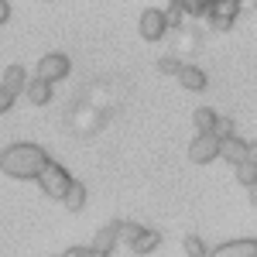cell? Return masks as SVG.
<instances>
[{
    "mask_svg": "<svg viewBox=\"0 0 257 257\" xmlns=\"http://www.w3.org/2000/svg\"><path fill=\"white\" fill-rule=\"evenodd\" d=\"M24 96L31 99L35 106H45L48 99H52V82H45V79H28V86H24Z\"/></svg>",
    "mask_w": 257,
    "mask_h": 257,
    "instance_id": "obj_13",
    "label": "cell"
},
{
    "mask_svg": "<svg viewBox=\"0 0 257 257\" xmlns=\"http://www.w3.org/2000/svg\"><path fill=\"white\" fill-rule=\"evenodd\" d=\"M213 134H216L219 141L230 138V134H237V131H233V120H230V117H216V127H213Z\"/></svg>",
    "mask_w": 257,
    "mask_h": 257,
    "instance_id": "obj_20",
    "label": "cell"
},
{
    "mask_svg": "<svg viewBox=\"0 0 257 257\" xmlns=\"http://www.w3.org/2000/svg\"><path fill=\"white\" fill-rule=\"evenodd\" d=\"M247 158L257 161V141H250V148H247Z\"/></svg>",
    "mask_w": 257,
    "mask_h": 257,
    "instance_id": "obj_24",
    "label": "cell"
},
{
    "mask_svg": "<svg viewBox=\"0 0 257 257\" xmlns=\"http://www.w3.org/2000/svg\"><path fill=\"white\" fill-rule=\"evenodd\" d=\"M189 158L196 165H209L219 158V138L216 134H196V141L189 144Z\"/></svg>",
    "mask_w": 257,
    "mask_h": 257,
    "instance_id": "obj_6",
    "label": "cell"
},
{
    "mask_svg": "<svg viewBox=\"0 0 257 257\" xmlns=\"http://www.w3.org/2000/svg\"><path fill=\"white\" fill-rule=\"evenodd\" d=\"M233 172H237V182H240V185H247V189H250V185L257 182V161L243 158V161H237V165H233Z\"/></svg>",
    "mask_w": 257,
    "mask_h": 257,
    "instance_id": "obj_17",
    "label": "cell"
},
{
    "mask_svg": "<svg viewBox=\"0 0 257 257\" xmlns=\"http://www.w3.org/2000/svg\"><path fill=\"white\" fill-rule=\"evenodd\" d=\"M216 110H209V106H199L196 113H192V123H196V134H213V127H216Z\"/></svg>",
    "mask_w": 257,
    "mask_h": 257,
    "instance_id": "obj_16",
    "label": "cell"
},
{
    "mask_svg": "<svg viewBox=\"0 0 257 257\" xmlns=\"http://www.w3.org/2000/svg\"><path fill=\"white\" fill-rule=\"evenodd\" d=\"M199 45H202V35L196 28H175V55H196Z\"/></svg>",
    "mask_w": 257,
    "mask_h": 257,
    "instance_id": "obj_10",
    "label": "cell"
},
{
    "mask_svg": "<svg viewBox=\"0 0 257 257\" xmlns=\"http://www.w3.org/2000/svg\"><path fill=\"white\" fill-rule=\"evenodd\" d=\"M14 99H18V93H14V89H7V86L0 82V113H7V110L14 106Z\"/></svg>",
    "mask_w": 257,
    "mask_h": 257,
    "instance_id": "obj_21",
    "label": "cell"
},
{
    "mask_svg": "<svg viewBox=\"0 0 257 257\" xmlns=\"http://www.w3.org/2000/svg\"><path fill=\"white\" fill-rule=\"evenodd\" d=\"M240 14H243V11H240V0H213L209 11H206V21H209L216 31H230V28L237 24Z\"/></svg>",
    "mask_w": 257,
    "mask_h": 257,
    "instance_id": "obj_3",
    "label": "cell"
},
{
    "mask_svg": "<svg viewBox=\"0 0 257 257\" xmlns=\"http://www.w3.org/2000/svg\"><path fill=\"white\" fill-rule=\"evenodd\" d=\"M138 31H141L144 41H161L165 35H168V18H165V11L148 7V11L141 14V21H138Z\"/></svg>",
    "mask_w": 257,
    "mask_h": 257,
    "instance_id": "obj_4",
    "label": "cell"
},
{
    "mask_svg": "<svg viewBox=\"0 0 257 257\" xmlns=\"http://www.w3.org/2000/svg\"><path fill=\"white\" fill-rule=\"evenodd\" d=\"M250 206H254V209H257V182H254V185H250Z\"/></svg>",
    "mask_w": 257,
    "mask_h": 257,
    "instance_id": "obj_25",
    "label": "cell"
},
{
    "mask_svg": "<svg viewBox=\"0 0 257 257\" xmlns=\"http://www.w3.org/2000/svg\"><path fill=\"white\" fill-rule=\"evenodd\" d=\"M38 185H41V192L48 199H65V192H69V185H72V175L65 172V165H59V161H45V168L38 172Z\"/></svg>",
    "mask_w": 257,
    "mask_h": 257,
    "instance_id": "obj_2",
    "label": "cell"
},
{
    "mask_svg": "<svg viewBox=\"0 0 257 257\" xmlns=\"http://www.w3.org/2000/svg\"><path fill=\"white\" fill-rule=\"evenodd\" d=\"M185 254H189V257H209V250H206V243H202V237H196V233H189V237H185Z\"/></svg>",
    "mask_w": 257,
    "mask_h": 257,
    "instance_id": "obj_18",
    "label": "cell"
},
{
    "mask_svg": "<svg viewBox=\"0 0 257 257\" xmlns=\"http://www.w3.org/2000/svg\"><path fill=\"white\" fill-rule=\"evenodd\" d=\"M158 243H161V233H158V230L141 226L138 237L131 240V250H134V254H151V250H158Z\"/></svg>",
    "mask_w": 257,
    "mask_h": 257,
    "instance_id": "obj_12",
    "label": "cell"
},
{
    "mask_svg": "<svg viewBox=\"0 0 257 257\" xmlns=\"http://www.w3.org/2000/svg\"><path fill=\"white\" fill-rule=\"evenodd\" d=\"M4 86L14 89V93H24V86H28V72H24V65L11 62V65L4 69Z\"/></svg>",
    "mask_w": 257,
    "mask_h": 257,
    "instance_id": "obj_14",
    "label": "cell"
},
{
    "mask_svg": "<svg viewBox=\"0 0 257 257\" xmlns=\"http://www.w3.org/2000/svg\"><path fill=\"white\" fill-rule=\"evenodd\" d=\"M178 82H182V89H189V93H202L206 86H209V79H206V72L199 69V65H185L182 62V69H178Z\"/></svg>",
    "mask_w": 257,
    "mask_h": 257,
    "instance_id": "obj_8",
    "label": "cell"
},
{
    "mask_svg": "<svg viewBox=\"0 0 257 257\" xmlns=\"http://www.w3.org/2000/svg\"><path fill=\"white\" fill-rule=\"evenodd\" d=\"M117 243H120V219H117V223H106L96 237H93V243H89V247H96V250H103V254H110Z\"/></svg>",
    "mask_w": 257,
    "mask_h": 257,
    "instance_id": "obj_11",
    "label": "cell"
},
{
    "mask_svg": "<svg viewBox=\"0 0 257 257\" xmlns=\"http://www.w3.org/2000/svg\"><path fill=\"white\" fill-rule=\"evenodd\" d=\"M7 21H11V4L0 0V24H7Z\"/></svg>",
    "mask_w": 257,
    "mask_h": 257,
    "instance_id": "obj_23",
    "label": "cell"
},
{
    "mask_svg": "<svg viewBox=\"0 0 257 257\" xmlns=\"http://www.w3.org/2000/svg\"><path fill=\"white\" fill-rule=\"evenodd\" d=\"M45 161H48V155H45L41 144L21 141V144H7L0 151V172L11 175V178H38Z\"/></svg>",
    "mask_w": 257,
    "mask_h": 257,
    "instance_id": "obj_1",
    "label": "cell"
},
{
    "mask_svg": "<svg viewBox=\"0 0 257 257\" xmlns=\"http://www.w3.org/2000/svg\"><path fill=\"white\" fill-rule=\"evenodd\" d=\"M138 230H141L138 223H120V240H127V243H131V240L138 237Z\"/></svg>",
    "mask_w": 257,
    "mask_h": 257,
    "instance_id": "obj_22",
    "label": "cell"
},
{
    "mask_svg": "<svg viewBox=\"0 0 257 257\" xmlns=\"http://www.w3.org/2000/svg\"><path fill=\"white\" fill-rule=\"evenodd\" d=\"M158 69L165 72V76H178V69H182V62H178V55L172 52V55H165V59L158 62Z\"/></svg>",
    "mask_w": 257,
    "mask_h": 257,
    "instance_id": "obj_19",
    "label": "cell"
},
{
    "mask_svg": "<svg viewBox=\"0 0 257 257\" xmlns=\"http://www.w3.org/2000/svg\"><path fill=\"white\" fill-rule=\"evenodd\" d=\"M247 148H250V141L237 138V134H230V138L219 141V158H226L230 165H237V161L247 158Z\"/></svg>",
    "mask_w": 257,
    "mask_h": 257,
    "instance_id": "obj_9",
    "label": "cell"
},
{
    "mask_svg": "<svg viewBox=\"0 0 257 257\" xmlns=\"http://www.w3.org/2000/svg\"><path fill=\"white\" fill-rule=\"evenodd\" d=\"M62 202H65V209H69V213H79L82 206H86V185L72 178V185H69V192H65Z\"/></svg>",
    "mask_w": 257,
    "mask_h": 257,
    "instance_id": "obj_15",
    "label": "cell"
},
{
    "mask_svg": "<svg viewBox=\"0 0 257 257\" xmlns=\"http://www.w3.org/2000/svg\"><path fill=\"white\" fill-rule=\"evenodd\" d=\"M69 69H72V62H69V55H62V52H48L45 59L38 62V69H35V76L45 82H59L69 76Z\"/></svg>",
    "mask_w": 257,
    "mask_h": 257,
    "instance_id": "obj_5",
    "label": "cell"
},
{
    "mask_svg": "<svg viewBox=\"0 0 257 257\" xmlns=\"http://www.w3.org/2000/svg\"><path fill=\"white\" fill-rule=\"evenodd\" d=\"M209 257H257V240H230L209 250Z\"/></svg>",
    "mask_w": 257,
    "mask_h": 257,
    "instance_id": "obj_7",
    "label": "cell"
}]
</instances>
